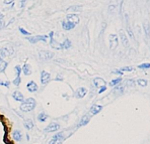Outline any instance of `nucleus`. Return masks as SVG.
I'll return each mask as SVG.
<instances>
[{"label":"nucleus","mask_w":150,"mask_h":144,"mask_svg":"<svg viewBox=\"0 0 150 144\" xmlns=\"http://www.w3.org/2000/svg\"><path fill=\"white\" fill-rule=\"evenodd\" d=\"M37 106V101L34 98H27L23 100L20 104V110L22 112H31Z\"/></svg>","instance_id":"nucleus-1"},{"label":"nucleus","mask_w":150,"mask_h":144,"mask_svg":"<svg viewBox=\"0 0 150 144\" xmlns=\"http://www.w3.org/2000/svg\"><path fill=\"white\" fill-rule=\"evenodd\" d=\"M59 129H60V125L58 123H56V122H52L46 128H45L44 131L45 132H48V133H51V132H56Z\"/></svg>","instance_id":"nucleus-2"},{"label":"nucleus","mask_w":150,"mask_h":144,"mask_svg":"<svg viewBox=\"0 0 150 144\" xmlns=\"http://www.w3.org/2000/svg\"><path fill=\"white\" fill-rule=\"evenodd\" d=\"M13 47L9 46V47H2L0 50V58H6V57H10L13 55Z\"/></svg>","instance_id":"nucleus-3"},{"label":"nucleus","mask_w":150,"mask_h":144,"mask_svg":"<svg viewBox=\"0 0 150 144\" xmlns=\"http://www.w3.org/2000/svg\"><path fill=\"white\" fill-rule=\"evenodd\" d=\"M53 56H54V54L52 52H49V51H40L39 52V57L43 60L51 59L53 58Z\"/></svg>","instance_id":"nucleus-4"},{"label":"nucleus","mask_w":150,"mask_h":144,"mask_svg":"<svg viewBox=\"0 0 150 144\" xmlns=\"http://www.w3.org/2000/svg\"><path fill=\"white\" fill-rule=\"evenodd\" d=\"M109 41H110V47H111V50L117 49L118 43H119V40H118V36H117L116 34H111V35L109 36Z\"/></svg>","instance_id":"nucleus-5"},{"label":"nucleus","mask_w":150,"mask_h":144,"mask_svg":"<svg viewBox=\"0 0 150 144\" xmlns=\"http://www.w3.org/2000/svg\"><path fill=\"white\" fill-rule=\"evenodd\" d=\"M50 79H51V75L48 72L42 71V73H41V83H42V85L48 84L49 81H50Z\"/></svg>","instance_id":"nucleus-6"},{"label":"nucleus","mask_w":150,"mask_h":144,"mask_svg":"<svg viewBox=\"0 0 150 144\" xmlns=\"http://www.w3.org/2000/svg\"><path fill=\"white\" fill-rule=\"evenodd\" d=\"M48 38L47 35H36V36H32V37H27L26 39L29 41V42H32V43H37L38 41H46Z\"/></svg>","instance_id":"nucleus-7"},{"label":"nucleus","mask_w":150,"mask_h":144,"mask_svg":"<svg viewBox=\"0 0 150 144\" xmlns=\"http://www.w3.org/2000/svg\"><path fill=\"white\" fill-rule=\"evenodd\" d=\"M26 89H27V91L29 93H36L39 90V87H38V85H37V83L35 81H31V82L27 83Z\"/></svg>","instance_id":"nucleus-8"},{"label":"nucleus","mask_w":150,"mask_h":144,"mask_svg":"<svg viewBox=\"0 0 150 144\" xmlns=\"http://www.w3.org/2000/svg\"><path fill=\"white\" fill-rule=\"evenodd\" d=\"M87 94V89L86 88H78V90L75 92V98H77V99H81L83 97H85Z\"/></svg>","instance_id":"nucleus-9"},{"label":"nucleus","mask_w":150,"mask_h":144,"mask_svg":"<svg viewBox=\"0 0 150 144\" xmlns=\"http://www.w3.org/2000/svg\"><path fill=\"white\" fill-rule=\"evenodd\" d=\"M101 109H102V106L101 105H92L91 107H90V110H89V114L90 115H96V114H98L99 112L101 111Z\"/></svg>","instance_id":"nucleus-10"},{"label":"nucleus","mask_w":150,"mask_h":144,"mask_svg":"<svg viewBox=\"0 0 150 144\" xmlns=\"http://www.w3.org/2000/svg\"><path fill=\"white\" fill-rule=\"evenodd\" d=\"M67 20L70 23L77 24V23H79L80 19H79V16H78V15H76V14H69V15H67Z\"/></svg>","instance_id":"nucleus-11"},{"label":"nucleus","mask_w":150,"mask_h":144,"mask_svg":"<svg viewBox=\"0 0 150 144\" xmlns=\"http://www.w3.org/2000/svg\"><path fill=\"white\" fill-rule=\"evenodd\" d=\"M12 98L15 101H17V102H22L24 100V96L19 91H14L13 94H12Z\"/></svg>","instance_id":"nucleus-12"},{"label":"nucleus","mask_w":150,"mask_h":144,"mask_svg":"<svg viewBox=\"0 0 150 144\" xmlns=\"http://www.w3.org/2000/svg\"><path fill=\"white\" fill-rule=\"evenodd\" d=\"M93 84H94V86H95L96 88H100V87H102V86H107L106 81H104L103 79H101V78H95V79L93 80Z\"/></svg>","instance_id":"nucleus-13"},{"label":"nucleus","mask_w":150,"mask_h":144,"mask_svg":"<svg viewBox=\"0 0 150 144\" xmlns=\"http://www.w3.org/2000/svg\"><path fill=\"white\" fill-rule=\"evenodd\" d=\"M120 37H121V40H122L123 45L126 46V47H128V46H129V39L127 38V36H126L125 32L123 31V29L120 30Z\"/></svg>","instance_id":"nucleus-14"},{"label":"nucleus","mask_w":150,"mask_h":144,"mask_svg":"<svg viewBox=\"0 0 150 144\" xmlns=\"http://www.w3.org/2000/svg\"><path fill=\"white\" fill-rule=\"evenodd\" d=\"M21 72L24 74V76H29V75H32L33 70H32V67L29 66L28 63H24L23 67L21 68Z\"/></svg>","instance_id":"nucleus-15"},{"label":"nucleus","mask_w":150,"mask_h":144,"mask_svg":"<svg viewBox=\"0 0 150 144\" xmlns=\"http://www.w3.org/2000/svg\"><path fill=\"white\" fill-rule=\"evenodd\" d=\"M89 120H90V117H89V114H86V115H84V116L81 118V120L79 121V123H78V126H77V127H82V126H85V125H87V124H88V122H89Z\"/></svg>","instance_id":"nucleus-16"},{"label":"nucleus","mask_w":150,"mask_h":144,"mask_svg":"<svg viewBox=\"0 0 150 144\" xmlns=\"http://www.w3.org/2000/svg\"><path fill=\"white\" fill-rule=\"evenodd\" d=\"M12 137H13V139L15 141L20 142L22 140V133H21V131L20 130H15L12 133Z\"/></svg>","instance_id":"nucleus-17"},{"label":"nucleus","mask_w":150,"mask_h":144,"mask_svg":"<svg viewBox=\"0 0 150 144\" xmlns=\"http://www.w3.org/2000/svg\"><path fill=\"white\" fill-rule=\"evenodd\" d=\"M62 27H63V29L64 30H66V31H68V30H71V29H73L74 27H75V24H73V23H70V22H66V21H63L62 22Z\"/></svg>","instance_id":"nucleus-18"},{"label":"nucleus","mask_w":150,"mask_h":144,"mask_svg":"<svg viewBox=\"0 0 150 144\" xmlns=\"http://www.w3.org/2000/svg\"><path fill=\"white\" fill-rule=\"evenodd\" d=\"M34 126H35V124H34V121H33L32 119L25 120V122H24V127L26 128L27 130H32L33 128H34Z\"/></svg>","instance_id":"nucleus-19"},{"label":"nucleus","mask_w":150,"mask_h":144,"mask_svg":"<svg viewBox=\"0 0 150 144\" xmlns=\"http://www.w3.org/2000/svg\"><path fill=\"white\" fill-rule=\"evenodd\" d=\"M49 118V115L47 113H45V112H41V113L38 115V120L40 122H45L47 121V119Z\"/></svg>","instance_id":"nucleus-20"},{"label":"nucleus","mask_w":150,"mask_h":144,"mask_svg":"<svg viewBox=\"0 0 150 144\" xmlns=\"http://www.w3.org/2000/svg\"><path fill=\"white\" fill-rule=\"evenodd\" d=\"M65 135V133L64 132H59V133H57V134H55L52 138L53 139H55V140H60V141H63L65 138H66V136H64Z\"/></svg>","instance_id":"nucleus-21"},{"label":"nucleus","mask_w":150,"mask_h":144,"mask_svg":"<svg viewBox=\"0 0 150 144\" xmlns=\"http://www.w3.org/2000/svg\"><path fill=\"white\" fill-rule=\"evenodd\" d=\"M6 68H7V62L3 58H0V73H3L6 70Z\"/></svg>","instance_id":"nucleus-22"},{"label":"nucleus","mask_w":150,"mask_h":144,"mask_svg":"<svg viewBox=\"0 0 150 144\" xmlns=\"http://www.w3.org/2000/svg\"><path fill=\"white\" fill-rule=\"evenodd\" d=\"M60 45H61V49L67 50V49H69V47L71 46V41H70V40H69L68 38H66V39L64 40V42L60 43Z\"/></svg>","instance_id":"nucleus-23"},{"label":"nucleus","mask_w":150,"mask_h":144,"mask_svg":"<svg viewBox=\"0 0 150 144\" xmlns=\"http://www.w3.org/2000/svg\"><path fill=\"white\" fill-rule=\"evenodd\" d=\"M122 82V78H117L115 80H112V81L110 82V86L111 87H116L118 84H120Z\"/></svg>","instance_id":"nucleus-24"},{"label":"nucleus","mask_w":150,"mask_h":144,"mask_svg":"<svg viewBox=\"0 0 150 144\" xmlns=\"http://www.w3.org/2000/svg\"><path fill=\"white\" fill-rule=\"evenodd\" d=\"M82 6H80V5H75V6H71L70 8H68L67 9V11H80L82 8H81Z\"/></svg>","instance_id":"nucleus-25"},{"label":"nucleus","mask_w":150,"mask_h":144,"mask_svg":"<svg viewBox=\"0 0 150 144\" xmlns=\"http://www.w3.org/2000/svg\"><path fill=\"white\" fill-rule=\"evenodd\" d=\"M136 83H137L139 86H141V87H146V86H147V81H146V80H143V79L137 80Z\"/></svg>","instance_id":"nucleus-26"},{"label":"nucleus","mask_w":150,"mask_h":144,"mask_svg":"<svg viewBox=\"0 0 150 144\" xmlns=\"http://www.w3.org/2000/svg\"><path fill=\"white\" fill-rule=\"evenodd\" d=\"M127 32L129 34V36L131 37V39H134V33H133V31H132V29H131L129 24H127Z\"/></svg>","instance_id":"nucleus-27"},{"label":"nucleus","mask_w":150,"mask_h":144,"mask_svg":"<svg viewBox=\"0 0 150 144\" xmlns=\"http://www.w3.org/2000/svg\"><path fill=\"white\" fill-rule=\"evenodd\" d=\"M20 82H21V78H20V76H19V77H16V78H15V80L13 81V84L15 85V86H19V85H20Z\"/></svg>","instance_id":"nucleus-28"},{"label":"nucleus","mask_w":150,"mask_h":144,"mask_svg":"<svg viewBox=\"0 0 150 144\" xmlns=\"http://www.w3.org/2000/svg\"><path fill=\"white\" fill-rule=\"evenodd\" d=\"M63 143V141H60V140H55V139H51L50 141H49V144H62Z\"/></svg>","instance_id":"nucleus-29"},{"label":"nucleus","mask_w":150,"mask_h":144,"mask_svg":"<svg viewBox=\"0 0 150 144\" xmlns=\"http://www.w3.org/2000/svg\"><path fill=\"white\" fill-rule=\"evenodd\" d=\"M120 71H121V72H126V71H128V72H132V71H134V68H132V67H125V68L120 69Z\"/></svg>","instance_id":"nucleus-30"},{"label":"nucleus","mask_w":150,"mask_h":144,"mask_svg":"<svg viewBox=\"0 0 150 144\" xmlns=\"http://www.w3.org/2000/svg\"><path fill=\"white\" fill-rule=\"evenodd\" d=\"M144 29H145L146 35L149 36V24H148V23H144Z\"/></svg>","instance_id":"nucleus-31"},{"label":"nucleus","mask_w":150,"mask_h":144,"mask_svg":"<svg viewBox=\"0 0 150 144\" xmlns=\"http://www.w3.org/2000/svg\"><path fill=\"white\" fill-rule=\"evenodd\" d=\"M19 31H20V32L23 34V35H29V34H31V33H29L28 32V31H26L24 28H22V27H19Z\"/></svg>","instance_id":"nucleus-32"},{"label":"nucleus","mask_w":150,"mask_h":144,"mask_svg":"<svg viewBox=\"0 0 150 144\" xmlns=\"http://www.w3.org/2000/svg\"><path fill=\"white\" fill-rule=\"evenodd\" d=\"M139 69H149L150 68V65L147 62V63H142V65H140L139 67H138Z\"/></svg>","instance_id":"nucleus-33"},{"label":"nucleus","mask_w":150,"mask_h":144,"mask_svg":"<svg viewBox=\"0 0 150 144\" xmlns=\"http://www.w3.org/2000/svg\"><path fill=\"white\" fill-rule=\"evenodd\" d=\"M15 71H16L17 77H19V76H20V73H21V67H20V66H16V67H15Z\"/></svg>","instance_id":"nucleus-34"},{"label":"nucleus","mask_w":150,"mask_h":144,"mask_svg":"<svg viewBox=\"0 0 150 144\" xmlns=\"http://www.w3.org/2000/svg\"><path fill=\"white\" fill-rule=\"evenodd\" d=\"M0 85H1V86H5L6 88H9L10 82H9V81H6V82H0Z\"/></svg>","instance_id":"nucleus-35"},{"label":"nucleus","mask_w":150,"mask_h":144,"mask_svg":"<svg viewBox=\"0 0 150 144\" xmlns=\"http://www.w3.org/2000/svg\"><path fill=\"white\" fill-rule=\"evenodd\" d=\"M113 74L119 75V76H123V72H121L120 70H115V71H113Z\"/></svg>","instance_id":"nucleus-36"},{"label":"nucleus","mask_w":150,"mask_h":144,"mask_svg":"<svg viewBox=\"0 0 150 144\" xmlns=\"http://www.w3.org/2000/svg\"><path fill=\"white\" fill-rule=\"evenodd\" d=\"M106 90H107V86H102V87H100V88H99V90H98V94L103 93Z\"/></svg>","instance_id":"nucleus-37"},{"label":"nucleus","mask_w":150,"mask_h":144,"mask_svg":"<svg viewBox=\"0 0 150 144\" xmlns=\"http://www.w3.org/2000/svg\"><path fill=\"white\" fill-rule=\"evenodd\" d=\"M115 9H116V5H110V6H109V12H110V13L114 12Z\"/></svg>","instance_id":"nucleus-38"},{"label":"nucleus","mask_w":150,"mask_h":144,"mask_svg":"<svg viewBox=\"0 0 150 144\" xmlns=\"http://www.w3.org/2000/svg\"><path fill=\"white\" fill-rule=\"evenodd\" d=\"M124 90H125V89H124V87H117V88H116V91L120 92L121 94H122V93H124Z\"/></svg>","instance_id":"nucleus-39"},{"label":"nucleus","mask_w":150,"mask_h":144,"mask_svg":"<svg viewBox=\"0 0 150 144\" xmlns=\"http://www.w3.org/2000/svg\"><path fill=\"white\" fill-rule=\"evenodd\" d=\"M127 84L129 85V86H134L135 85V83H134V81H133V80H128V82H127Z\"/></svg>","instance_id":"nucleus-40"},{"label":"nucleus","mask_w":150,"mask_h":144,"mask_svg":"<svg viewBox=\"0 0 150 144\" xmlns=\"http://www.w3.org/2000/svg\"><path fill=\"white\" fill-rule=\"evenodd\" d=\"M3 26H4V21L2 19H0V29L3 28Z\"/></svg>","instance_id":"nucleus-41"},{"label":"nucleus","mask_w":150,"mask_h":144,"mask_svg":"<svg viewBox=\"0 0 150 144\" xmlns=\"http://www.w3.org/2000/svg\"><path fill=\"white\" fill-rule=\"evenodd\" d=\"M11 2H13V0H4V3H5V4H9V3H11Z\"/></svg>","instance_id":"nucleus-42"}]
</instances>
